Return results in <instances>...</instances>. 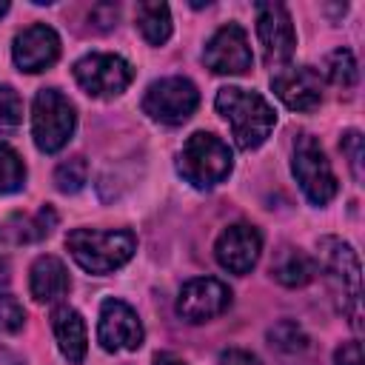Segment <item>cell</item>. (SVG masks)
Wrapping results in <instances>:
<instances>
[{
  "label": "cell",
  "instance_id": "8fae6325",
  "mask_svg": "<svg viewBox=\"0 0 365 365\" xmlns=\"http://www.w3.org/2000/svg\"><path fill=\"white\" fill-rule=\"evenodd\" d=\"M143 322L131 305L123 299H106L100 305V322H97V339L106 351H137L143 345Z\"/></svg>",
  "mask_w": 365,
  "mask_h": 365
},
{
  "label": "cell",
  "instance_id": "f1b7e54d",
  "mask_svg": "<svg viewBox=\"0 0 365 365\" xmlns=\"http://www.w3.org/2000/svg\"><path fill=\"white\" fill-rule=\"evenodd\" d=\"M217 365H262L259 356H254L251 351H242V348H228L220 354V362Z\"/></svg>",
  "mask_w": 365,
  "mask_h": 365
},
{
  "label": "cell",
  "instance_id": "8992f818",
  "mask_svg": "<svg viewBox=\"0 0 365 365\" xmlns=\"http://www.w3.org/2000/svg\"><path fill=\"white\" fill-rule=\"evenodd\" d=\"M319 265L328 271L331 282L342 291V311L351 317V325L359 328V257L356 251L336 240V237H322L319 240Z\"/></svg>",
  "mask_w": 365,
  "mask_h": 365
},
{
  "label": "cell",
  "instance_id": "d4e9b609",
  "mask_svg": "<svg viewBox=\"0 0 365 365\" xmlns=\"http://www.w3.org/2000/svg\"><path fill=\"white\" fill-rule=\"evenodd\" d=\"M23 123V100L11 86H0V131H14Z\"/></svg>",
  "mask_w": 365,
  "mask_h": 365
},
{
  "label": "cell",
  "instance_id": "4316f807",
  "mask_svg": "<svg viewBox=\"0 0 365 365\" xmlns=\"http://www.w3.org/2000/svg\"><path fill=\"white\" fill-rule=\"evenodd\" d=\"M339 148L348 157V165L354 171V180H362V134L359 131H345Z\"/></svg>",
  "mask_w": 365,
  "mask_h": 365
},
{
  "label": "cell",
  "instance_id": "ba28073f",
  "mask_svg": "<svg viewBox=\"0 0 365 365\" xmlns=\"http://www.w3.org/2000/svg\"><path fill=\"white\" fill-rule=\"evenodd\" d=\"M74 80L91 97H117L131 86L134 68L120 54L94 51V54H86L74 63Z\"/></svg>",
  "mask_w": 365,
  "mask_h": 365
},
{
  "label": "cell",
  "instance_id": "9c48e42d",
  "mask_svg": "<svg viewBox=\"0 0 365 365\" xmlns=\"http://www.w3.org/2000/svg\"><path fill=\"white\" fill-rule=\"evenodd\" d=\"M257 37L262 46L265 66H282L291 60L297 48V31L291 14L282 3H259L257 6Z\"/></svg>",
  "mask_w": 365,
  "mask_h": 365
},
{
  "label": "cell",
  "instance_id": "7a4b0ae2",
  "mask_svg": "<svg viewBox=\"0 0 365 365\" xmlns=\"http://www.w3.org/2000/svg\"><path fill=\"white\" fill-rule=\"evenodd\" d=\"M66 248L74 262L88 274H111L123 268L134 251L137 237L131 231H103V228H74L66 237Z\"/></svg>",
  "mask_w": 365,
  "mask_h": 365
},
{
  "label": "cell",
  "instance_id": "4dcf8cb0",
  "mask_svg": "<svg viewBox=\"0 0 365 365\" xmlns=\"http://www.w3.org/2000/svg\"><path fill=\"white\" fill-rule=\"evenodd\" d=\"M9 279H11V265L6 257H0V291L9 285Z\"/></svg>",
  "mask_w": 365,
  "mask_h": 365
},
{
  "label": "cell",
  "instance_id": "52a82bcc",
  "mask_svg": "<svg viewBox=\"0 0 365 365\" xmlns=\"http://www.w3.org/2000/svg\"><path fill=\"white\" fill-rule=\"evenodd\" d=\"M200 106V91L191 80L185 77H163L148 86L143 97V111L165 125H180L185 123Z\"/></svg>",
  "mask_w": 365,
  "mask_h": 365
},
{
  "label": "cell",
  "instance_id": "6da1fadb",
  "mask_svg": "<svg viewBox=\"0 0 365 365\" xmlns=\"http://www.w3.org/2000/svg\"><path fill=\"white\" fill-rule=\"evenodd\" d=\"M214 106H217L220 117L231 125V134H234V140L242 151L259 148L268 140L271 128L277 125V111L257 91L225 86V88L217 91Z\"/></svg>",
  "mask_w": 365,
  "mask_h": 365
},
{
  "label": "cell",
  "instance_id": "4fadbf2b",
  "mask_svg": "<svg viewBox=\"0 0 365 365\" xmlns=\"http://www.w3.org/2000/svg\"><path fill=\"white\" fill-rule=\"evenodd\" d=\"M262 254V234L251 222H234L228 225L217 242H214V257L217 262L231 271V274H248Z\"/></svg>",
  "mask_w": 365,
  "mask_h": 365
},
{
  "label": "cell",
  "instance_id": "e0dca14e",
  "mask_svg": "<svg viewBox=\"0 0 365 365\" xmlns=\"http://www.w3.org/2000/svg\"><path fill=\"white\" fill-rule=\"evenodd\" d=\"M51 331H54V339H57V348L60 354L71 362V365H80L86 359V348H88V336H86V322L83 317L68 308V305H60L51 311Z\"/></svg>",
  "mask_w": 365,
  "mask_h": 365
},
{
  "label": "cell",
  "instance_id": "cb8c5ba5",
  "mask_svg": "<svg viewBox=\"0 0 365 365\" xmlns=\"http://www.w3.org/2000/svg\"><path fill=\"white\" fill-rule=\"evenodd\" d=\"M271 345H277L279 351H302L308 345V334L294 322V319H282L268 331Z\"/></svg>",
  "mask_w": 365,
  "mask_h": 365
},
{
  "label": "cell",
  "instance_id": "ac0fdd59",
  "mask_svg": "<svg viewBox=\"0 0 365 365\" xmlns=\"http://www.w3.org/2000/svg\"><path fill=\"white\" fill-rule=\"evenodd\" d=\"M71 288V279H68V271L66 265L46 254V257H37L34 265H31V277H29V291L37 302H54L60 297H66Z\"/></svg>",
  "mask_w": 365,
  "mask_h": 365
},
{
  "label": "cell",
  "instance_id": "5bb4252c",
  "mask_svg": "<svg viewBox=\"0 0 365 365\" xmlns=\"http://www.w3.org/2000/svg\"><path fill=\"white\" fill-rule=\"evenodd\" d=\"M274 94L294 111H314L322 103V77L311 66H285L271 77Z\"/></svg>",
  "mask_w": 365,
  "mask_h": 365
},
{
  "label": "cell",
  "instance_id": "2e32d148",
  "mask_svg": "<svg viewBox=\"0 0 365 365\" xmlns=\"http://www.w3.org/2000/svg\"><path fill=\"white\" fill-rule=\"evenodd\" d=\"M57 225V211L51 205H43L37 214H11L0 225V240L6 245H29L46 240Z\"/></svg>",
  "mask_w": 365,
  "mask_h": 365
},
{
  "label": "cell",
  "instance_id": "d6a6232c",
  "mask_svg": "<svg viewBox=\"0 0 365 365\" xmlns=\"http://www.w3.org/2000/svg\"><path fill=\"white\" fill-rule=\"evenodd\" d=\"M6 11H9V3H6V0H0V17H3Z\"/></svg>",
  "mask_w": 365,
  "mask_h": 365
},
{
  "label": "cell",
  "instance_id": "5b68a950",
  "mask_svg": "<svg viewBox=\"0 0 365 365\" xmlns=\"http://www.w3.org/2000/svg\"><path fill=\"white\" fill-rule=\"evenodd\" d=\"M291 171L302 188V194L314 202V205H328L336 197V174L319 145L317 137L311 134H299L294 143V160H291Z\"/></svg>",
  "mask_w": 365,
  "mask_h": 365
},
{
  "label": "cell",
  "instance_id": "f546056e",
  "mask_svg": "<svg viewBox=\"0 0 365 365\" xmlns=\"http://www.w3.org/2000/svg\"><path fill=\"white\" fill-rule=\"evenodd\" d=\"M151 365H185V359H180L177 354H171V351H163V354H157L154 356V362Z\"/></svg>",
  "mask_w": 365,
  "mask_h": 365
},
{
  "label": "cell",
  "instance_id": "7402d4cb",
  "mask_svg": "<svg viewBox=\"0 0 365 365\" xmlns=\"http://www.w3.org/2000/svg\"><path fill=\"white\" fill-rule=\"evenodd\" d=\"M325 74L334 86H342V88H351L356 83V60L348 48H336L328 54V63H325Z\"/></svg>",
  "mask_w": 365,
  "mask_h": 365
},
{
  "label": "cell",
  "instance_id": "1f68e13d",
  "mask_svg": "<svg viewBox=\"0 0 365 365\" xmlns=\"http://www.w3.org/2000/svg\"><path fill=\"white\" fill-rule=\"evenodd\" d=\"M0 365H23V362H20L6 345H0Z\"/></svg>",
  "mask_w": 365,
  "mask_h": 365
},
{
  "label": "cell",
  "instance_id": "9a60e30c",
  "mask_svg": "<svg viewBox=\"0 0 365 365\" xmlns=\"http://www.w3.org/2000/svg\"><path fill=\"white\" fill-rule=\"evenodd\" d=\"M11 54H14V63L20 71H29V74L46 71L60 57V37L51 26L34 23L14 37Z\"/></svg>",
  "mask_w": 365,
  "mask_h": 365
},
{
  "label": "cell",
  "instance_id": "3957f363",
  "mask_svg": "<svg viewBox=\"0 0 365 365\" xmlns=\"http://www.w3.org/2000/svg\"><path fill=\"white\" fill-rule=\"evenodd\" d=\"M177 168L194 188H214L228 180L234 168V157H231V148L217 134L194 131L180 151Z\"/></svg>",
  "mask_w": 365,
  "mask_h": 365
},
{
  "label": "cell",
  "instance_id": "d6986e66",
  "mask_svg": "<svg viewBox=\"0 0 365 365\" xmlns=\"http://www.w3.org/2000/svg\"><path fill=\"white\" fill-rule=\"evenodd\" d=\"M271 274L279 285H288V288H302L314 279L317 274V262L302 251V248H279L274 262H271Z\"/></svg>",
  "mask_w": 365,
  "mask_h": 365
},
{
  "label": "cell",
  "instance_id": "ffe728a7",
  "mask_svg": "<svg viewBox=\"0 0 365 365\" xmlns=\"http://www.w3.org/2000/svg\"><path fill=\"white\" fill-rule=\"evenodd\" d=\"M137 29L151 46H163L171 37V11L165 3H140L137 6Z\"/></svg>",
  "mask_w": 365,
  "mask_h": 365
},
{
  "label": "cell",
  "instance_id": "44dd1931",
  "mask_svg": "<svg viewBox=\"0 0 365 365\" xmlns=\"http://www.w3.org/2000/svg\"><path fill=\"white\" fill-rule=\"evenodd\" d=\"M23 182H26V165L20 154L11 145L0 143V194H11L23 188Z\"/></svg>",
  "mask_w": 365,
  "mask_h": 365
},
{
  "label": "cell",
  "instance_id": "603a6c76",
  "mask_svg": "<svg viewBox=\"0 0 365 365\" xmlns=\"http://www.w3.org/2000/svg\"><path fill=\"white\" fill-rule=\"evenodd\" d=\"M88 180V165L83 157H71L54 168V185L63 194H77Z\"/></svg>",
  "mask_w": 365,
  "mask_h": 365
},
{
  "label": "cell",
  "instance_id": "30bf717a",
  "mask_svg": "<svg viewBox=\"0 0 365 365\" xmlns=\"http://www.w3.org/2000/svg\"><path fill=\"white\" fill-rule=\"evenodd\" d=\"M202 60L214 74H245L254 66L245 29L240 23H228L217 29L214 37L205 43Z\"/></svg>",
  "mask_w": 365,
  "mask_h": 365
},
{
  "label": "cell",
  "instance_id": "83f0119b",
  "mask_svg": "<svg viewBox=\"0 0 365 365\" xmlns=\"http://www.w3.org/2000/svg\"><path fill=\"white\" fill-rule=\"evenodd\" d=\"M334 359H336V365H362V345H359L356 339L342 342V345L336 348Z\"/></svg>",
  "mask_w": 365,
  "mask_h": 365
},
{
  "label": "cell",
  "instance_id": "7c38bea8",
  "mask_svg": "<svg viewBox=\"0 0 365 365\" xmlns=\"http://www.w3.org/2000/svg\"><path fill=\"white\" fill-rule=\"evenodd\" d=\"M228 305H231V291L225 282H220L214 277L188 279L177 297V314L194 325L220 317L222 311H228Z\"/></svg>",
  "mask_w": 365,
  "mask_h": 365
},
{
  "label": "cell",
  "instance_id": "484cf974",
  "mask_svg": "<svg viewBox=\"0 0 365 365\" xmlns=\"http://www.w3.org/2000/svg\"><path fill=\"white\" fill-rule=\"evenodd\" d=\"M23 322H26V311H23V305H20L11 294L0 291V331H6V334H17V331L23 328Z\"/></svg>",
  "mask_w": 365,
  "mask_h": 365
},
{
  "label": "cell",
  "instance_id": "277c9868",
  "mask_svg": "<svg viewBox=\"0 0 365 365\" xmlns=\"http://www.w3.org/2000/svg\"><path fill=\"white\" fill-rule=\"evenodd\" d=\"M74 125H77V111L63 91L57 88L37 91L31 103V137L43 154L60 151L71 140Z\"/></svg>",
  "mask_w": 365,
  "mask_h": 365
}]
</instances>
